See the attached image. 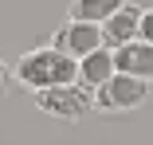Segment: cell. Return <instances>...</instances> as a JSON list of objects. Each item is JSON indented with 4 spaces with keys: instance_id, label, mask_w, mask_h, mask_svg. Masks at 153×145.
Returning a JSON list of instances; mask_svg holds the SVG:
<instances>
[{
    "instance_id": "obj_1",
    "label": "cell",
    "mask_w": 153,
    "mask_h": 145,
    "mask_svg": "<svg viewBox=\"0 0 153 145\" xmlns=\"http://www.w3.org/2000/svg\"><path fill=\"white\" fill-rule=\"evenodd\" d=\"M24 86L32 90H47V86H67V82H79V63L71 55L55 51V47H43V51H27L24 59L16 63L12 71Z\"/></svg>"
},
{
    "instance_id": "obj_2",
    "label": "cell",
    "mask_w": 153,
    "mask_h": 145,
    "mask_svg": "<svg viewBox=\"0 0 153 145\" xmlns=\"http://www.w3.org/2000/svg\"><path fill=\"white\" fill-rule=\"evenodd\" d=\"M36 106L51 118H63V122H79L82 114L94 110V94L90 86L82 82H67V86H47V90H36Z\"/></svg>"
},
{
    "instance_id": "obj_3",
    "label": "cell",
    "mask_w": 153,
    "mask_h": 145,
    "mask_svg": "<svg viewBox=\"0 0 153 145\" xmlns=\"http://www.w3.org/2000/svg\"><path fill=\"white\" fill-rule=\"evenodd\" d=\"M153 94V82L149 78H137V75H114L110 82H102L94 90V110H106V114H118V110H137L145 98Z\"/></svg>"
},
{
    "instance_id": "obj_4",
    "label": "cell",
    "mask_w": 153,
    "mask_h": 145,
    "mask_svg": "<svg viewBox=\"0 0 153 145\" xmlns=\"http://www.w3.org/2000/svg\"><path fill=\"white\" fill-rule=\"evenodd\" d=\"M98 47H106V43H102V24L71 20L67 27H59V32H55V51L71 55L75 63H79V59H86V55H90V51H98Z\"/></svg>"
},
{
    "instance_id": "obj_5",
    "label": "cell",
    "mask_w": 153,
    "mask_h": 145,
    "mask_svg": "<svg viewBox=\"0 0 153 145\" xmlns=\"http://www.w3.org/2000/svg\"><path fill=\"white\" fill-rule=\"evenodd\" d=\"M141 36V8H134V4H122L106 24H102V43L106 47H126V43H134Z\"/></svg>"
},
{
    "instance_id": "obj_6",
    "label": "cell",
    "mask_w": 153,
    "mask_h": 145,
    "mask_svg": "<svg viewBox=\"0 0 153 145\" xmlns=\"http://www.w3.org/2000/svg\"><path fill=\"white\" fill-rule=\"evenodd\" d=\"M118 75V63H114V47H98L90 51L86 59H79V82L90 86V90H98L102 82H110Z\"/></svg>"
},
{
    "instance_id": "obj_7",
    "label": "cell",
    "mask_w": 153,
    "mask_h": 145,
    "mask_svg": "<svg viewBox=\"0 0 153 145\" xmlns=\"http://www.w3.org/2000/svg\"><path fill=\"white\" fill-rule=\"evenodd\" d=\"M114 63H118L122 75H137V78H149L153 82V43L134 39L126 47H118L114 51Z\"/></svg>"
},
{
    "instance_id": "obj_8",
    "label": "cell",
    "mask_w": 153,
    "mask_h": 145,
    "mask_svg": "<svg viewBox=\"0 0 153 145\" xmlns=\"http://www.w3.org/2000/svg\"><path fill=\"white\" fill-rule=\"evenodd\" d=\"M126 0H71V20L82 24H106Z\"/></svg>"
},
{
    "instance_id": "obj_9",
    "label": "cell",
    "mask_w": 153,
    "mask_h": 145,
    "mask_svg": "<svg viewBox=\"0 0 153 145\" xmlns=\"http://www.w3.org/2000/svg\"><path fill=\"white\" fill-rule=\"evenodd\" d=\"M137 39L153 43V8H141V36H137Z\"/></svg>"
},
{
    "instance_id": "obj_10",
    "label": "cell",
    "mask_w": 153,
    "mask_h": 145,
    "mask_svg": "<svg viewBox=\"0 0 153 145\" xmlns=\"http://www.w3.org/2000/svg\"><path fill=\"white\" fill-rule=\"evenodd\" d=\"M4 90H8V67L0 63V94H4Z\"/></svg>"
}]
</instances>
